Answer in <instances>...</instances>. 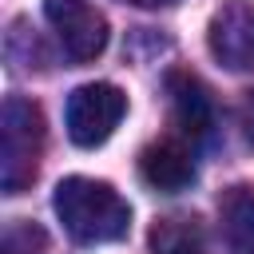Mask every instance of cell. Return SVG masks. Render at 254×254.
I'll return each instance as SVG.
<instances>
[{"label": "cell", "instance_id": "obj_2", "mask_svg": "<svg viewBox=\"0 0 254 254\" xmlns=\"http://www.w3.org/2000/svg\"><path fill=\"white\" fill-rule=\"evenodd\" d=\"M44 151V115L32 99L8 95L0 111V187L4 194H20L36 179V163Z\"/></svg>", "mask_w": 254, "mask_h": 254}, {"label": "cell", "instance_id": "obj_7", "mask_svg": "<svg viewBox=\"0 0 254 254\" xmlns=\"http://www.w3.org/2000/svg\"><path fill=\"white\" fill-rule=\"evenodd\" d=\"M139 175H143L147 187H155L163 194H179L194 183V159L183 143L163 139V143H151L139 155Z\"/></svg>", "mask_w": 254, "mask_h": 254}, {"label": "cell", "instance_id": "obj_1", "mask_svg": "<svg viewBox=\"0 0 254 254\" xmlns=\"http://www.w3.org/2000/svg\"><path fill=\"white\" fill-rule=\"evenodd\" d=\"M52 206H56L64 230L83 246L119 242L131 230V206L123 202V194L111 183H99V179H83V175L64 179L56 187Z\"/></svg>", "mask_w": 254, "mask_h": 254}, {"label": "cell", "instance_id": "obj_11", "mask_svg": "<svg viewBox=\"0 0 254 254\" xmlns=\"http://www.w3.org/2000/svg\"><path fill=\"white\" fill-rule=\"evenodd\" d=\"M127 4H139V8H167V4H179V0H127Z\"/></svg>", "mask_w": 254, "mask_h": 254}, {"label": "cell", "instance_id": "obj_4", "mask_svg": "<svg viewBox=\"0 0 254 254\" xmlns=\"http://www.w3.org/2000/svg\"><path fill=\"white\" fill-rule=\"evenodd\" d=\"M44 16L71 64H87L107 48V20L87 0H44Z\"/></svg>", "mask_w": 254, "mask_h": 254}, {"label": "cell", "instance_id": "obj_6", "mask_svg": "<svg viewBox=\"0 0 254 254\" xmlns=\"http://www.w3.org/2000/svg\"><path fill=\"white\" fill-rule=\"evenodd\" d=\"M167 95H171L175 127L190 143H206L210 131H214V103H210L206 87L194 75H187V71H171L167 75Z\"/></svg>", "mask_w": 254, "mask_h": 254}, {"label": "cell", "instance_id": "obj_9", "mask_svg": "<svg viewBox=\"0 0 254 254\" xmlns=\"http://www.w3.org/2000/svg\"><path fill=\"white\" fill-rule=\"evenodd\" d=\"M151 242V254H206V238H202V226L194 218H183V214H171V218H159L147 234Z\"/></svg>", "mask_w": 254, "mask_h": 254}, {"label": "cell", "instance_id": "obj_5", "mask_svg": "<svg viewBox=\"0 0 254 254\" xmlns=\"http://www.w3.org/2000/svg\"><path fill=\"white\" fill-rule=\"evenodd\" d=\"M210 56L230 71H254V4L230 0L210 16L206 28Z\"/></svg>", "mask_w": 254, "mask_h": 254}, {"label": "cell", "instance_id": "obj_12", "mask_svg": "<svg viewBox=\"0 0 254 254\" xmlns=\"http://www.w3.org/2000/svg\"><path fill=\"white\" fill-rule=\"evenodd\" d=\"M246 115H250V131H254V99H250V107H246Z\"/></svg>", "mask_w": 254, "mask_h": 254}, {"label": "cell", "instance_id": "obj_8", "mask_svg": "<svg viewBox=\"0 0 254 254\" xmlns=\"http://www.w3.org/2000/svg\"><path fill=\"white\" fill-rule=\"evenodd\" d=\"M222 234L230 254H254V187H230L222 194Z\"/></svg>", "mask_w": 254, "mask_h": 254}, {"label": "cell", "instance_id": "obj_3", "mask_svg": "<svg viewBox=\"0 0 254 254\" xmlns=\"http://www.w3.org/2000/svg\"><path fill=\"white\" fill-rule=\"evenodd\" d=\"M123 111H127V95L115 83H83L67 95L64 123L75 147H99L119 127Z\"/></svg>", "mask_w": 254, "mask_h": 254}, {"label": "cell", "instance_id": "obj_10", "mask_svg": "<svg viewBox=\"0 0 254 254\" xmlns=\"http://www.w3.org/2000/svg\"><path fill=\"white\" fill-rule=\"evenodd\" d=\"M44 250H48V238L40 226H32V222H8L4 226L0 254H44Z\"/></svg>", "mask_w": 254, "mask_h": 254}]
</instances>
